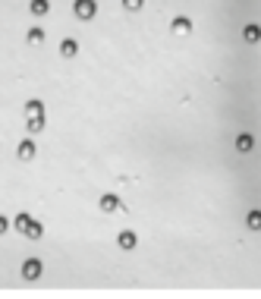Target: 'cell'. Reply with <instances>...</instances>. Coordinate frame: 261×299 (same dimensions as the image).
<instances>
[{
  "label": "cell",
  "instance_id": "cell-1",
  "mask_svg": "<svg viewBox=\"0 0 261 299\" xmlns=\"http://www.w3.org/2000/svg\"><path fill=\"white\" fill-rule=\"evenodd\" d=\"M73 13H76V19L88 22V19H94V13H98V4H94V0H76Z\"/></svg>",
  "mask_w": 261,
  "mask_h": 299
},
{
  "label": "cell",
  "instance_id": "cell-2",
  "mask_svg": "<svg viewBox=\"0 0 261 299\" xmlns=\"http://www.w3.org/2000/svg\"><path fill=\"white\" fill-rule=\"evenodd\" d=\"M41 271H44V265L38 258H26V261H22V277H26V280H38Z\"/></svg>",
  "mask_w": 261,
  "mask_h": 299
},
{
  "label": "cell",
  "instance_id": "cell-3",
  "mask_svg": "<svg viewBox=\"0 0 261 299\" xmlns=\"http://www.w3.org/2000/svg\"><path fill=\"white\" fill-rule=\"evenodd\" d=\"M123 205H120V195H113V192H107V195H101V211L104 214H113V211H120Z\"/></svg>",
  "mask_w": 261,
  "mask_h": 299
},
{
  "label": "cell",
  "instance_id": "cell-4",
  "mask_svg": "<svg viewBox=\"0 0 261 299\" xmlns=\"http://www.w3.org/2000/svg\"><path fill=\"white\" fill-rule=\"evenodd\" d=\"M76 54H79V41H76V38H63V41H60V57L73 60Z\"/></svg>",
  "mask_w": 261,
  "mask_h": 299
},
{
  "label": "cell",
  "instance_id": "cell-5",
  "mask_svg": "<svg viewBox=\"0 0 261 299\" xmlns=\"http://www.w3.org/2000/svg\"><path fill=\"white\" fill-rule=\"evenodd\" d=\"M16 158H19V161H32V158H35V142H32V139L19 142V148H16Z\"/></svg>",
  "mask_w": 261,
  "mask_h": 299
},
{
  "label": "cell",
  "instance_id": "cell-6",
  "mask_svg": "<svg viewBox=\"0 0 261 299\" xmlns=\"http://www.w3.org/2000/svg\"><path fill=\"white\" fill-rule=\"evenodd\" d=\"M136 243H139V239H136V233H129V230H123L120 236H116V246H120V249H126V252H129V249H136Z\"/></svg>",
  "mask_w": 261,
  "mask_h": 299
},
{
  "label": "cell",
  "instance_id": "cell-7",
  "mask_svg": "<svg viewBox=\"0 0 261 299\" xmlns=\"http://www.w3.org/2000/svg\"><path fill=\"white\" fill-rule=\"evenodd\" d=\"M29 10H32V16H47V10H51V0H32L29 4Z\"/></svg>",
  "mask_w": 261,
  "mask_h": 299
},
{
  "label": "cell",
  "instance_id": "cell-8",
  "mask_svg": "<svg viewBox=\"0 0 261 299\" xmlns=\"http://www.w3.org/2000/svg\"><path fill=\"white\" fill-rule=\"evenodd\" d=\"M26 117H29V120H32V117H44V104H41L38 98L26 101Z\"/></svg>",
  "mask_w": 261,
  "mask_h": 299
},
{
  "label": "cell",
  "instance_id": "cell-9",
  "mask_svg": "<svg viewBox=\"0 0 261 299\" xmlns=\"http://www.w3.org/2000/svg\"><path fill=\"white\" fill-rule=\"evenodd\" d=\"M26 41H29L32 47H41V44H44V29H38V26H35V29H29Z\"/></svg>",
  "mask_w": 261,
  "mask_h": 299
},
{
  "label": "cell",
  "instance_id": "cell-10",
  "mask_svg": "<svg viewBox=\"0 0 261 299\" xmlns=\"http://www.w3.org/2000/svg\"><path fill=\"white\" fill-rule=\"evenodd\" d=\"M32 214H16V221H13V227H16V230L22 233V236H26V230H29V227H32Z\"/></svg>",
  "mask_w": 261,
  "mask_h": 299
},
{
  "label": "cell",
  "instance_id": "cell-11",
  "mask_svg": "<svg viewBox=\"0 0 261 299\" xmlns=\"http://www.w3.org/2000/svg\"><path fill=\"white\" fill-rule=\"evenodd\" d=\"M173 32L176 35H189V32H192V22H189L186 16H176L173 19Z\"/></svg>",
  "mask_w": 261,
  "mask_h": 299
},
{
  "label": "cell",
  "instance_id": "cell-12",
  "mask_svg": "<svg viewBox=\"0 0 261 299\" xmlns=\"http://www.w3.org/2000/svg\"><path fill=\"white\" fill-rule=\"evenodd\" d=\"M26 129H29L32 136H35V133H41V129H44V117H32L29 123H26Z\"/></svg>",
  "mask_w": 261,
  "mask_h": 299
},
{
  "label": "cell",
  "instance_id": "cell-13",
  "mask_svg": "<svg viewBox=\"0 0 261 299\" xmlns=\"http://www.w3.org/2000/svg\"><path fill=\"white\" fill-rule=\"evenodd\" d=\"M26 236H29V239H41V236H44V227H41L38 221H32V227L26 230Z\"/></svg>",
  "mask_w": 261,
  "mask_h": 299
},
{
  "label": "cell",
  "instance_id": "cell-14",
  "mask_svg": "<svg viewBox=\"0 0 261 299\" xmlns=\"http://www.w3.org/2000/svg\"><path fill=\"white\" fill-rule=\"evenodd\" d=\"M242 35H245V41H258V38H261V29H258V26H245Z\"/></svg>",
  "mask_w": 261,
  "mask_h": 299
},
{
  "label": "cell",
  "instance_id": "cell-15",
  "mask_svg": "<svg viewBox=\"0 0 261 299\" xmlns=\"http://www.w3.org/2000/svg\"><path fill=\"white\" fill-rule=\"evenodd\" d=\"M236 148H239V151H252V136H239V139H236Z\"/></svg>",
  "mask_w": 261,
  "mask_h": 299
},
{
  "label": "cell",
  "instance_id": "cell-16",
  "mask_svg": "<svg viewBox=\"0 0 261 299\" xmlns=\"http://www.w3.org/2000/svg\"><path fill=\"white\" fill-rule=\"evenodd\" d=\"M248 230H261V211L248 214Z\"/></svg>",
  "mask_w": 261,
  "mask_h": 299
},
{
  "label": "cell",
  "instance_id": "cell-17",
  "mask_svg": "<svg viewBox=\"0 0 261 299\" xmlns=\"http://www.w3.org/2000/svg\"><path fill=\"white\" fill-rule=\"evenodd\" d=\"M123 7L129 10V13H139V10L145 7V0H123Z\"/></svg>",
  "mask_w": 261,
  "mask_h": 299
},
{
  "label": "cell",
  "instance_id": "cell-18",
  "mask_svg": "<svg viewBox=\"0 0 261 299\" xmlns=\"http://www.w3.org/2000/svg\"><path fill=\"white\" fill-rule=\"evenodd\" d=\"M10 227H13V224H10L7 218H0V233H7V230H10Z\"/></svg>",
  "mask_w": 261,
  "mask_h": 299
}]
</instances>
